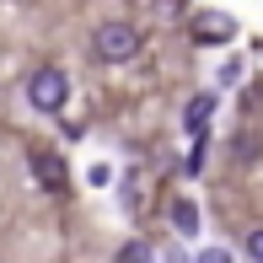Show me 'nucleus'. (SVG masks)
<instances>
[{
	"mask_svg": "<svg viewBox=\"0 0 263 263\" xmlns=\"http://www.w3.org/2000/svg\"><path fill=\"white\" fill-rule=\"evenodd\" d=\"M91 49H97V59H107V65H124V59L140 54V27L135 22H102Z\"/></svg>",
	"mask_w": 263,
	"mask_h": 263,
	"instance_id": "f257e3e1",
	"label": "nucleus"
},
{
	"mask_svg": "<svg viewBox=\"0 0 263 263\" xmlns=\"http://www.w3.org/2000/svg\"><path fill=\"white\" fill-rule=\"evenodd\" d=\"M70 97V76L59 65H43V70H32V81H27V102L38 107V113H59Z\"/></svg>",
	"mask_w": 263,
	"mask_h": 263,
	"instance_id": "f03ea898",
	"label": "nucleus"
},
{
	"mask_svg": "<svg viewBox=\"0 0 263 263\" xmlns=\"http://www.w3.org/2000/svg\"><path fill=\"white\" fill-rule=\"evenodd\" d=\"M236 32V16H220V11H199L194 22V43H231Z\"/></svg>",
	"mask_w": 263,
	"mask_h": 263,
	"instance_id": "7ed1b4c3",
	"label": "nucleus"
},
{
	"mask_svg": "<svg viewBox=\"0 0 263 263\" xmlns=\"http://www.w3.org/2000/svg\"><path fill=\"white\" fill-rule=\"evenodd\" d=\"M27 161H32V177H38L43 188H54V194L70 183V172H65V156H54V151H32Z\"/></svg>",
	"mask_w": 263,
	"mask_h": 263,
	"instance_id": "20e7f679",
	"label": "nucleus"
},
{
	"mask_svg": "<svg viewBox=\"0 0 263 263\" xmlns=\"http://www.w3.org/2000/svg\"><path fill=\"white\" fill-rule=\"evenodd\" d=\"M210 113H215V97H210V91H199V97L188 102V113H183V129L199 140V135H204V124H210Z\"/></svg>",
	"mask_w": 263,
	"mask_h": 263,
	"instance_id": "39448f33",
	"label": "nucleus"
},
{
	"mask_svg": "<svg viewBox=\"0 0 263 263\" xmlns=\"http://www.w3.org/2000/svg\"><path fill=\"white\" fill-rule=\"evenodd\" d=\"M172 226H177L183 236L199 231V210H194V199H177V204H172Z\"/></svg>",
	"mask_w": 263,
	"mask_h": 263,
	"instance_id": "423d86ee",
	"label": "nucleus"
},
{
	"mask_svg": "<svg viewBox=\"0 0 263 263\" xmlns=\"http://www.w3.org/2000/svg\"><path fill=\"white\" fill-rule=\"evenodd\" d=\"M118 263H151V242H129L124 253H118Z\"/></svg>",
	"mask_w": 263,
	"mask_h": 263,
	"instance_id": "0eeeda50",
	"label": "nucleus"
},
{
	"mask_svg": "<svg viewBox=\"0 0 263 263\" xmlns=\"http://www.w3.org/2000/svg\"><path fill=\"white\" fill-rule=\"evenodd\" d=\"M247 258H253V263H263V226H258L253 236H247Z\"/></svg>",
	"mask_w": 263,
	"mask_h": 263,
	"instance_id": "6e6552de",
	"label": "nucleus"
},
{
	"mask_svg": "<svg viewBox=\"0 0 263 263\" xmlns=\"http://www.w3.org/2000/svg\"><path fill=\"white\" fill-rule=\"evenodd\" d=\"M199 263H231V258H226L220 247H210V253H199Z\"/></svg>",
	"mask_w": 263,
	"mask_h": 263,
	"instance_id": "1a4fd4ad",
	"label": "nucleus"
},
{
	"mask_svg": "<svg viewBox=\"0 0 263 263\" xmlns=\"http://www.w3.org/2000/svg\"><path fill=\"white\" fill-rule=\"evenodd\" d=\"M151 263H188V258H183V253H161V258L151 253Z\"/></svg>",
	"mask_w": 263,
	"mask_h": 263,
	"instance_id": "9d476101",
	"label": "nucleus"
}]
</instances>
